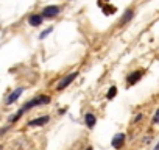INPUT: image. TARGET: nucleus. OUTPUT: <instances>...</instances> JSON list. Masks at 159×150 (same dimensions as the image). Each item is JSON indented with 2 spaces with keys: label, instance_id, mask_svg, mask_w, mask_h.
<instances>
[{
  "label": "nucleus",
  "instance_id": "obj_14",
  "mask_svg": "<svg viewBox=\"0 0 159 150\" xmlns=\"http://www.w3.org/2000/svg\"><path fill=\"white\" fill-rule=\"evenodd\" d=\"M153 122H154V124H159V110L156 111V114H154V117H153Z\"/></svg>",
  "mask_w": 159,
  "mask_h": 150
},
{
  "label": "nucleus",
  "instance_id": "obj_10",
  "mask_svg": "<svg viewBox=\"0 0 159 150\" xmlns=\"http://www.w3.org/2000/svg\"><path fill=\"white\" fill-rule=\"evenodd\" d=\"M116 94H117V88H116V86H112V88H109V91H108L106 97H108V99H112V97H116Z\"/></svg>",
  "mask_w": 159,
  "mask_h": 150
},
{
  "label": "nucleus",
  "instance_id": "obj_3",
  "mask_svg": "<svg viewBox=\"0 0 159 150\" xmlns=\"http://www.w3.org/2000/svg\"><path fill=\"white\" fill-rule=\"evenodd\" d=\"M123 142H125V134L123 133H119L112 138V147L114 148H120L123 145Z\"/></svg>",
  "mask_w": 159,
  "mask_h": 150
},
{
  "label": "nucleus",
  "instance_id": "obj_1",
  "mask_svg": "<svg viewBox=\"0 0 159 150\" xmlns=\"http://www.w3.org/2000/svg\"><path fill=\"white\" fill-rule=\"evenodd\" d=\"M76 75H78L76 72H72V73H69L67 77H66V78H64V80H62L59 85H58V91H62L64 88H67V86H69V85H70V83H72L75 78H76Z\"/></svg>",
  "mask_w": 159,
  "mask_h": 150
},
{
  "label": "nucleus",
  "instance_id": "obj_6",
  "mask_svg": "<svg viewBox=\"0 0 159 150\" xmlns=\"http://www.w3.org/2000/svg\"><path fill=\"white\" fill-rule=\"evenodd\" d=\"M28 22H30V25H33V27H38V25H41V24H42V16L33 14V16H30Z\"/></svg>",
  "mask_w": 159,
  "mask_h": 150
},
{
  "label": "nucleus",
  "instance_id": "obj_12",
  "mask_svg": "<svg viewBox=\"0 0 159 150\" xmlns=\"http://www.w3.org/2000/svg\"><path fill=\"white\" fill-rule=\"evenodd\" d=\"M103 11H105V14H112L116 11V8L114 7H103Z\"/></svg>",
  "mask_w": 159,
  "mask_h": 150
},
{
  "label": "nucleus",
  "instance_id": "obj_15",
  "mask_svg": "<svg viewBox=\"0 0 159 150\" xmlns=\"http://www.w3.org/2000/svg\"><path fill=\"white\" fill-rule=\"evenodd\" d=\"M86 150H92V148H91V147H88V148H86Z\"/></svg>",
  "mask_w": 159,
  "mask_h": 150
},
{
  "label": "nucleus",
  "instance_id": "obj_2",
  "mask_svg": "<svg viewBox=\"0 0 159 150\" xmlns=\"http://www.w3.org/2000/svg\"><path fill=\"white\" fill-rule=\"evenodd\" d=\"M44 16L45 17H55L58 13H59V7H56V5H50V7H47V8H44Z\"/></svg>",
  "mask_w": 159,
  "mask_h": 150
},
{
  "label": "nucleus",
  "instance_id": "obj_13",
  "mask_svg": "<svg viewBox=\"0 0 159 150\" xmlns=\"http://www.w3.org/2000/svg\"><path fill=\"white\" fill-rule=\"evenodd\" d=\"M52 30H53L52 27H50V28H47V30H44V31L41 33V36H39V38H41V39H44V38H45L47 35H50V33H52Z\"/></svg>",
  "mask_w": 159,
  "mask_h": 150
},
{
  "label": "nucleus",
  "instance_id": "obj_9",
  "mask_svg": "<svg viewBox=\"0 0 159 150\" xmlns=\"http://www.w3.org/2000/svg\"><path fill=\"white\" fill-rule=\"evenodd\" d=\"M131 17H133V11L129 10V11H126V14H125V16L120 19V24H126V22H128Z\"/></svg>",
  "mask_w": 159,
  "mask_h": 150
},
{
  "label": "nucleus",
  "instance_id": "obj_4",
  "mask_svg": "<svg viewBox=\"0 0 159 150\" xmlns=\"http://www.w3.org/2000/svg\"><path fill=\"white\" fill-rule=\"evenodd\" d=\"M47 122H48V116H42V117H38V119L31 120L30 125L31 127H41V125H45Z\"/></svg>",
  "mask_w": 159,
  "mask_h": 150
},
{
  "label": "nucleus",
  "instance_id": "obj_5",
  "mask_svg": "<svg viewBox=\"0 0 159 150\" xmlns=\"http://www.w3.org/2000/svg\"><path fill=\"white\" fill-rule=\"evenodd\" d=\"M22 91H24L22 88H17V89H16V91H14V92H13V94H11L10 97H8V100H7V103H8V105H11L13 102H16V100L19 99V96L22 94Z\"/></svg>",
  "mask_w": 159,
  "mask_h": 150
},
{
  "label": "nucleus",
  "instance_id": "obj_11",
  "mask_svg": "<svg viewBox=\"0 0 159 150\" xmlns=\"http://www.w3.org/2000/svg\"><path fill=\"white\" fill-rule=\"evenodd\" d=\"M50 103V97L48 96H41L39 97V105H47Z\"/></svg>",
  "mask_w": 159,
  "mask_h": 150
},
{
  "label": "nucleus",
  "instance_id": "obj_7",
  "mask_svg": "<svg viewBox=\"0 0 159 150\" xmlns=\"http://www.w3.org/2000/svg\"><path fill=\"white\" fill-rule=\"evenodd\" d=\"M139 78H140V72H133L128 77V85H134Z\"/></svg>",
  "mask_w": 159,
  "mask_h": 150
},
{
  "label": "nucleus",
  "instance_id": "obj_8",
  "mask_svg": "<svg viewBox=\"0 0 159 150\" xmlns=\"http://www.w3.org/2000/svg\"><path fill=\"white\" fill-rule=\"evenodd\" d=\"M86 124H88V127H89V128H92V127L95 125V116H94V114H91V113H89V114H86Z\"/></svg>",
  "mask_w": 159,
  "mask_h": 150
}]
</instances>
